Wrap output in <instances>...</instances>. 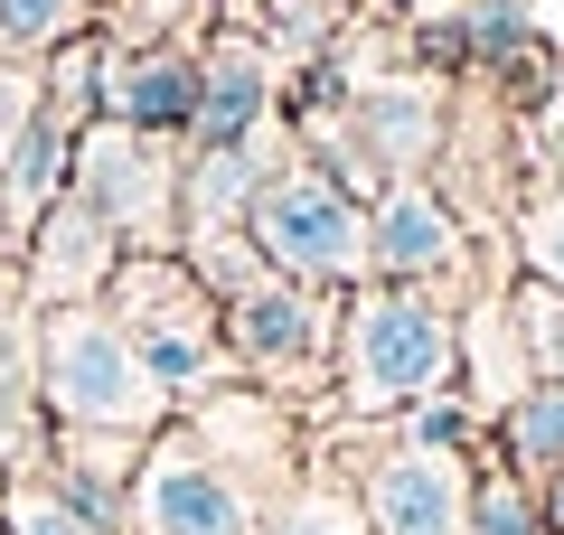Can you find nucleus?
I'll return each mask as SVG.
<instances>
[{
	"label": "nucleus",
	"mask_w": 564,
	"mask_h": 535,
	"mask_svg": "<svg viewBox=\"0 0 564 535\" xmlns=\"http://www.w3.org/2000/svg\"><path fill=\"white\" fill-rule=\"evenodd\" d=\"M462 385V301L414 282H358L339 301V357H329V414L395 423L404 404Z\"/></svg>",
	"instance_id": "nucleus-1"
},
{
	"label": "nucleus",
	"mask_w": 564,
	"mask_h": 535,
	"mask_svg": "<svg viewBox=\"0 0 564 535\" xmlns=\"http://www.w3.org/2000/svg\"><path fill=\"white\" fill-rule=\"evenodd\" d=\"M29 395H39V423H57V433L151 441L180 414L170 385L141 367V348L122 338V319L104 301H57V310L29 319Z\"/></svg>",
	"instance_id": "nucleus-2"
},
{
	"label": "nucleus",
	"mask_w": 564,
	"mask_h": 535,
	"mask_svg": "<svg viewBox=\"0 0 564 535\" xmlns=\"http://www.w3.org/2000/svg\"><path fill=\"white\" fill-rule=\"evenodd\" d=\"M104 310L122 319V338L141 348V367L170 385V404H207L226 395L236 376V348H226V310L217 292L198 282V263L188 254H122L113 282H104Z\"/></svg>",
	"instance_id": "nucleus-3"
},
{
	"label": "nucleus",
	"mask_w": 564,
	"mask_h": 535,
	"mask_svg": "<svg viewBox=\"0 0 564 535\" xmlns=\"http://www.w3.org/2000/svg\"><path fill=\"white\" fill-rule=\"evenodd\" d=\"M311 451L358 489L367 535H470V489H480V460L470 451L414 441V433H395V423L311 433Z\"/></svg>",
	"instance_id": "nucleus-4"
},
{
	"label": "nucleus",
	"mask_w": 564,
	"mask_h": 535,
	"mask_svg": "<svg viewBox=\"0 0 564 535\" xmlns=\"http://www.w3.org/2000/svg\"><path fill=\"white\" fill-rule=\"evenodd\" d=\"M339 301H348V292H321V282H292V273H273V263H254L236 292H217L236 376L263 385V395H282V404H329Z\"/></svg>",
	"instance_id": "nucleus-5"
},
{
	"label": "nucleus",
	"mask_w": 564,
	"mask_h": 535,
	"mask_svg": "<svg viewBox=\"0 0 564 535\" xmlns=\"http://www.w3.org/2000/svg\"><path fill=\"white\" fill-rule=\"evenodd\" d=\"M273 498L282 489H263L226 441H207L198 414H170L132 470V526L122 535H254Z\"/></svg>",
	"instance_id": "nucleus-6"
},
{
	"label": "nucleus",
	"mask_w": 564,
	"mask_h": 535,
	"mask_svg": "<svg viewBox=\"0 0 564 535\" xmlns=\"http://www.w3.org/2000/svg\"><path fill=\"white\" fill-rule=\"evenodd\" d=\"M254 254L292 282H321V292H358L377 282V254H367V198L339 188L311 151H292L273 178L254 188V217H245Z\"/></svg>",
	"instance_id": "nucleus-7"
},
{
	"label": "nucleus",
	"mask_w": 564,
	"mask_h": 535,
	"mask_svg": "<svg viewBox=\"0 0 564 535\" xmlns=\"http://www.w3.org/2000/svg\"><path fill=\"white\" fill-rule=\"evenodd\" d=\"M180 141L170 132H132V122H85L76 141V188L104 226L122 236V254H180Z\"/></svg>",
	"instance_id": "nucleus-8"
},
{
	"label": "nucleus",
	"mask_w": 564,
	"mask_h": 535,
	"mask_svg": "<svg viewBox=\"0 0 564 535\" xmlns=\"http://www.w3.org/2000/svg\"><path fill=\"white\" fill-rule=\"evenodd\" d=\"M367 254H377V282H414V292H443V301L480 292V244L433 178H395L367 207Z\"/></svg>",
	"instance_id": "nucleus-9"
},
{
	"label": "nucleus",
	"mask_w": 564,
	"mask_h": 535,
	"mask_svg": "<svg viewBox=\"0 0 564 535\" xmlns=\"http://www.w3.org/2000/svg\"><path fill=\"white\" fill-rule=\"evenodd\" d=\"M95 113L104 122H132V132L188 141V113H198V20L170 29V39H151V47H104Z\"/></svg>",
	"instance_id": "nucleus-10"
},
{
	"label": "nucleus",
	"mask_w": 564,
	"mask_h": 535,
	"mask_svg": "<svg viewBox=\"0 0 564 535\" xmlns=\"http://www.w3.org/2000/svg\"><path fill=\"white\" fill-rule=\"evenodd\" d=\"M122 263V236L95 217V207L66 188L39 226H29V254H20V282H29V310H57V301H104Z\"/></svg>",
	"instance_id": "nucleus-11"
},
{
	"label": "nucleus",
	"mask_w": 564,
	"mask_h": 535,
	"mask_svg": "<svg viewBox=\"0 0 564 535\" xmlns=\"http://www.w3.org/2000/svg\"><path fill=\"white\" fill-rule=\"evenodd\" d=\"M254 132H273V39H254V29H207L188 141L217 151V141H254Z\"/></svg>",
	"instance_id": "nucleus-12"
},
{
	"label": "nucleus",
	"mask_w": 564,
	"mask_h": 535,
	"mask_svg": "<svg viewBox=\"0 0 564 535\" xmlns=\"http://www.w3.org/2000/svg\"><path fill=\"white\" fill-rule=\"evenodd\" d=\"M282 141L273 132H254V141H217V151H198L188 141V160H180V244H198V236H245V217H254V188L282 170Z\"/></svg>",
	"instance_id": "nucleus-13"
},
{
	"label": "nucleus",
	"mask_w": 564,
	"mask_h": 535,
	"mask_svg": "<svg viewBox=\"0 0 564 535\" xmlns=\"http://www.w3.org/2000/svg\"><path fill=\"white\" fill-rule=\"evenodd\" d=\"M527 385H536V367H527V338H518V310H508V282H480V292L462 301V395L480 404V423H499Z\"/></svg>",
	"instance_id": "nucleus-14"
},
{
	"label": "nucleus",
	"mask_w": 564,
	"mask_h": 535,
	"mask_svg": "<svg viewBox=\"0 0 564 535\" xmlns=\"http://www.w3.org/2000/svg\"><path fill=\"white\" fill-rule=\"evenodd\" d=\"M254 535H367V507H358V489H348L339 470H329L321 451L302 460V479L263 507V526Z\"/></svg>",
	"instance_id": "nucleus-15"
},
{
	"label": "nucleus",
	"mask_w": 564,
	"mask_h": 535,
	"mask_svg": "<svg viewBox=\"0 0 564 535\" xmlns=\"http://www.w3.org/2000/svg\"><path fill=\"white\" fill-rule=\"evenodd\" d=\"M489 460H508L518 479H545V470H564V376L527 385V395L508 404L499 423H489Z\"/></svg>",
	"instance_id": "nucleus-16"
},
{
	"label": "nucleus",
	"mask_w": 564,
	"mask_h": 535,
	"mask_svg": "<svg viewBox=\"0 0 564 535\" xmlns=\"http://www.w3.org/2000/svg\"><path fill=\"white\" fill-rule=\"evenodd\" d=\"M470 535H555V526H545L536 479H518L508 460H489V451H480V489H470Z\"/></svg>",
	"instance_id": "nucleus-17"
},
{
	"label": "nucleus",
	"mask_w": 564,
	"mask_h": 535,
	"mask_svg": "<svg viewBox=\"0 0 564 535\" xmlns=\"http://www.w3.org/2000/svg\"><path fill=\"white\" fill-rule=\"evenodd\" d=\"M104 0H0V47H20V57H57L66 39L95 29Z\"/></svg>",
	"instance_id": "nucleus-18"
},
{
	"label": "nucleus",
	"mask_w": 564,
	"mask_h": 535,
	"mask_svg": "<svg viewBox=\"0 0 564 535\" xmlns=\"http://www.w3.org/2000/svg\"><path fill=\"white\" fill-rule=\"evenodd\" d=\"M0 526H10V535H104V526H85V516L66 507L39 470H29V460L0 470Z\"/></svg>",
	"instance_id": "nucleus-19"
},
{
	"label": "nucleus",
	"mask_w": 564,
	"mask_h": 535,
	"mask_svg": "<svg viewBox=\"0 0 564 535\" xmlns=\"http://www.w3.org/2000/svg\"><path fill=\"white\" fill-rule=\"evenodd\" d=\"M508 310H518V338H527V367H536V385L545 376H564V292L555 282H508Z\"/></svg>",
	"instance_id": "nucleus-20"
},
{
	"label": "nucleus",
	"mask_w": 564,
	"mask_h": 535,
	"mask_svg": "<svg viewBox=\"0 0 564 535\" xmlns=\"http://www.w3.org/2000/svg\"><path fill=\"white\" fill-rule=\"evenodd\" d=\"M518 273L564 292V178H545L536 198L518 207Z\"/></svg>",
	"instance_id": "nucleus-21"
},
{
	"label": "nucleus",
	"mask_w": 564,
	"mask_h": 535,
	"mask_svg": "<svg viewBox=\"0 0 564 535\" xmlns=\"http://www.w3.org/2000/svg\"><path fill=\"white\" fill-rule=\"evenodd\" d=\"M47 95V57H20V47H0V170H10V151H20L29 113H39Z\"/></svg>",
	"instance_id": "nucleus-22"
},
{
	"label": "nucleus",
	"mask_w": 564,
	"mask_h": 535,
	"mask_svg": "<svg viewBox=\"0 0 564 535\" xmlns=\"http://www.w3.org/2000/svg\"><path fill=\"white\" fill-rule=\"evenodd\" d=\"M536 498H545V526L564 535V470H545V479H536Z\"/></svg>",
	"instance_id": "nucleus-23"
},
{
	"label": "nucleus",
	"mask_w": 564,
	"mask_h": 535,
	"mask_svg": "<svg viewBox=\"0 0 564 535\" xmlns=\"http://www.w3.org/2000/svg\"><path fill=\"white\" fill-rule=\"evenodd\" d=\"M545 160H555V178H564V95H555V132H545Z\"/></svg>",
	"instance_id": "nucleus-24"
},
{
	"label": "nucleus",
	"mask_w": 564,
	"mask_h": 535,
	"mask_svg": "<svg viewBox=\"0 0 564 535\" xmlns=\"http://www.w3.org/2000/svg\"><path fill=\"white\" fill-rule=\"evenodd\" d=\"M0 535H10V526H0Z\"/></svg>",
	"instance_id": "nucleus-25"
}]
</instances>
